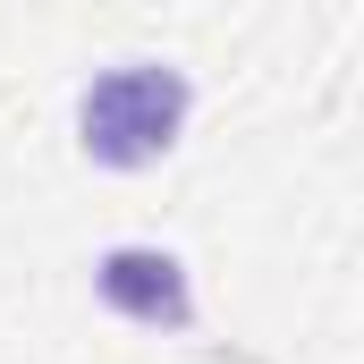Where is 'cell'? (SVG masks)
I'll use <instances>...</instances> for the list:
<instances>
[{"label": "cell", "mask_w": 364, "mask_h": 364, "mask_svg": "<svg viewBox=\"0 0 364 364\" xmlns=\"http://www.w3.org/2000/svg\"><path fill=\"white\" fill-rule=\"evenodd\" d=\"M102 296H110V305H119V314H136V322H170V331H178L186 314H195V305H186V279H178V263H170V255H144V246H119V255H102Z\"/></svg>", "instance_id": "7a4b0ae2"}, {"label": "cell", "mask_w": 364, "mask_h": 364, "mask_svg": "<svg viewBox=\"0 0 364 364\" xmlns=\"http://www.w3.org/2000/svg\"><path fill=\"white\" fill-rule=\"evenodd\" d=\"M178 119H186L178 68H119L85 93V153L110 161V170H136V161L170 153Z\"/></svg>", "instance_id": "6da1fadb"}]
</instances>
